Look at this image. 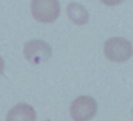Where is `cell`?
I'll use <instances>...</instances> for the list:
<instances>
[{
	"label": "cell",
	"instance_id": "cell-2",
	"mask_svg": "<svg viewBox=\"0 0 133 121\" xmlns=\"http://www.w3.org/2000/svg\"><path fill=\"white\" fill-rule=\"evenodd\" d=\"M31 12L37 21L42 23L54 22L60 13L58 0H32Z\"/></svg>",
	"mask_w": 133,
	"mask_h": 121
},
{
	"label": "cell",
	"instance_id": "cell-7",
	"mask_svg": "<svg viewBox=\"0 0 133 121\" xmlns=\"http://www.w3.org/2000/svg\"><path fill=\"white\" fill-rule=\"evenodd\" d=\"M124 0H101V2L106 6H117L123 2Z\"/></svg>",
	"mask_w": 133,
	"mask_h": 121
},
{
	"label": "cell",
	"instance_id": "cell-3",
	"mask_svg": "<svg viewBox=\"0 0 133 121\" xmlns=\"http://www.w3.org/2000/svg\"><path fill=\"white\" fill-rule=\"evenodd\" d=\"M96 112V101L88 96L77 97L70 106V116L74 121H89L94 117Z\"/></svg>",
	"mask_w": 133,
	"mask_h": 121
},
{
	"label": "cell",
	"instance_id": "cell-5",
	"mask_svg": "<svg viewBox=\"0 0 133 121\" xmlns=\"http://www.w3.org/2000/svg\"><path fill=\"white\" fill-rule=\"evenodd\" d=\"M36 111L28 104H18L14 106L6 116V121H36Z\"/></svg>",
	"mask_w": 133,
	"mask_h": 121
},
{
	"label": "cell",
	"instance_id": "cell-1",
	"mask_svg": "<svg viewBox=\"0 0 133 121\" xmlns=\"http://www.w3.org/2000/svg\"><path fill=\"white\" fill-rule=\"evenodd\" d=\"M104 52L108 58L115 63L129 60L133 55V48L129 41L123 37H112L106 41Z\"/></svg>",
	"mask_w": 133,
	"mask_h": 121
},
{
	"label": "cell",
	"instance_id": "cell-8",
	"mask_svg": "<svg viewBox=\"0 0 133 121\" xmlns=\"http://www.w3.org/2000/svg\"><path fill=\"white\" fill-rule=\"evenodd\" d=\"M4 68H5V62H4V60H3L2 57H0V75L3 73Z\"/></svg>",
	"mask_w": 133,
	"mask_h": 121
},
{
	"label": "cell",
	"instance_id": "cell-4",
	"mask_svg": "<svg viewBox=\"0 0 133 121\" xmlns=\"http://www.w3.org/2000/svg\"><path fill=\"white\" fill-rule=\"evenodd\" d=\"M24 55L28 62L38 65L46 62L51 57L52 49L42 40H30L25 45Z\"/></svg>",
	"mask_w": 133,
	"mask_h": 121
},
{
	"label": "cell",
	"instance_id": "cell-6",
	"mask_svg": "<svg viewBox=\"0 0 133 121\" xmlns=\"http://www.w3.org/2000/svg\"><path fill=\"white\" fill-rule=\"evenodd\" d=\"M68 15L69 18L77 25L86 24L89 20V14L86 8L79 4L71 3L68 6Z\"/></svg>",
	"mask_w": 133,
	"mask_h": 121
}]
</instances>
